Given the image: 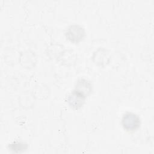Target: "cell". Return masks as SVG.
Segmentation results:
<instances>
[{
    "label": "cell",
    "mask_w": 154,
    "mask_h": 154,
    "mask_svg": "<svg viewBox=\"0 0 154 154\" xmlns=\"http://www.w3.org/2000/svg\"><path fill=\"white\" fill-rule=\"evenodd\" d=\"M75 90L86 97L91 93L92 90V85L90 81L84 79H81L77 81Z\"/></svg>",
    "instance_id": "277c9868"
},
{
    "label": "cell",
    "mask_w": 154,
    "mask_h": 154,
    "mask_svg": "<svg viewBox=\"0 0 154 154\" xmlns=\"http://www.w3.org/2000/svg\"><path fill=\"white\" fill-rule=\"evenodd\" d=\"M85 99V96L84 95L76 91V90H74L69 95L67 102L72 108L78 109L83 105Z\"/></svg>",
    "instance_id": "3957f363"
},
{
    "label": "cell",
    "mask_w": 154,
    "mask_h": 154,
    "mask_svg": "<svg viewBox=\"0 0 154 154\" xmlns=\"http://www.w3.org/2000/svg\"><path fill=\"white\" fill-rule=\"evenodd\" d=\"M10 146L11 147V150H20L23 149V143H14L13 144H11Z\"/></svg>",
    "instance_id": "5b68a950"
},
{
    "label": "cell",
    "mask_w": 154,
    "mask_h": 154,
    "mask_svg": "<svg viewBox=\"0 0 154 154\" xmlns=\"http://www.w3.org/2000/svg\"><path fill=\"white\" fill-rule=\"evenodd\" d=\"M67 38L73 42L81 41L85 35V31L83 27L80 25L74 24L69 26L66 31Z\"/></svg>",
    "instance_id": "7a4b0ae2"
},
{
    "label": "cell",
    "mask_w": 154,
    "mask_h": 154,
    "mask_svg": "<svg viewBox=\"0 0 154 154\" xmlns=\"http://www.w3.org/2000/svg\"><path fill=\"white\" fill-rule=\"evenodd\" d=\"M122 123L123 128L126 130L134 131L140 126V119L137 114L128 112L123 114Z\"/></svg>",
    "instance_id": "6da1fadb"
}]
</instances>
